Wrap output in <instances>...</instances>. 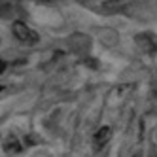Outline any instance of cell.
Segmentation results:
<instances>
[{
    "label": "cell",
    "instance_id": "6da1fadb",
    "mask_svg": "<svg viewBox=\"0 0 157 157\" xmlns=\"http://www.w3.org/2000/svg\"><path fill=\"white\" fill-rule=\"evenodd\" d=\"M13 34L23 44H36L38 42V34L30 27H27L25 23H21V21H15L13 23Z\"/></svg>",
    "mask_w": 157,
    "mask_h": 157
},
{
    "label": "cell",
    "instance_id": "7a4b0ae2",
    "mask_svg": "<svg viewBox=\"0 0 157 157\" xmlns=\"http://www.w3.org/2000/svg\"><path fill=\"white\" fill-rule=\"evenodd\" d=\"M110 138H112V129H110V127H100V129L95 132V136H93L95 150H102L104 146L110 142Z\"/></svg>",
    "mask_w": 157,
    "mask_h": 157
},
{
    "label": "cell",
    "instance_id": "3957f363",
    "mask_svg": "<svg viewBox=\"0 0 157 157\" xmlns=\"http://www.w3.org/2000/svg\"><path fill=\"white\" fill-rule=\"evenodd\" d=\"M136 42L140 44V48H142L144 51H148V53H153V51H155V48H157L151 34H140V36L136 38Z\"/></svg>",
    "mask_w": 157,
    "mask_h": 157
},
{
    "label": "cell",
    "instance_id": "277c9868",
    "mask_svg": "<svg viewBox=\"0 0 157 157\" xmlns=\"http://www.w3.org/2000/svg\"><path fill=\"white\" fill-rule=\"evenodd\" d=\"M4 150H6L8 153H19V151H21V144H19V140H17V138L10 136V140L4 144Z\"/></svg>",
    "mask_w": 157,
    "mask_h": 157
},
{
    "label": "cell",
    "instance_id": "5b68a950",
    "mask_svg": "<svg viewBox=\"0 0 157 157\" xmlns=\"http://www.w3.org/2000/svg\"><path fill=\"white\" fill-rule=\"evenodd\" d=\"M4 70H6V63H4L2 59H0V74H2Z\"/></svg>",
    "mask_w": 157,
    "mask_h": 157
},
{
    "label": "cell",
    "instance_id": "8992f818",
    "mask_svg": "<svg viewBox=\"0 0 157 157\" xmlns=\"http://www.w3.org/2000/svg\"><path fill=\"white\" fill-rule=\"evenodd\" d=\"M2 89H4V87H2V85H0V91H2Z\"/></svg>",
    "mask_w": 157,
    "mask_h": 157
}]
</instances>
